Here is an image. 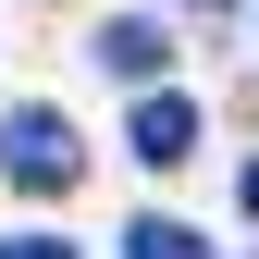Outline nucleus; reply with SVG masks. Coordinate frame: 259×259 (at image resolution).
Returning <instances> with one entry per match:
<instances>
[{
  "label": "nucleus",
  "mask_w": 259,
  "mask_h": 259,
  "mask_svg": "<svg viewBox=\"0 0 259 259\" xmlns=\"http://www.w3.org/2000/svg\"><path fill=\"white\" fill-rule=\"evenodd\" d=\"M123 259H210V247L185 235V222H136V235H123Z\"/></svg>",
  "instance_id": "obj_4"
},
{
  "label": "nucleus",
  "mask_w": 259,
  "mask_h": 259,
  "mask_svg": "<svg viewBox=\"0 0 259 259\" xmlns=\"http://www.w3.org/2000/svg\"><path fill=\"white\" fill-rule=\"evenodd\" d=\"M123 148H136L148 173H173V160L198 148V99H173V87H148V99H136V123H123Z\"/></svg>",
  "instance_id": "obj_2"
},
{
  "label": "nucleus",
  "mask_w": 259,
  "mask_h": 259,
  "mask_svg": "<svg viewBox=\"0 0 259 259\" xmlns=\"http://www.w3.org/2000/svg\"><path fill=\"white\" fill-rule=\"evenodd\" d=\"M185 13H235V0H185Z\"/></svg>",
  "instance_id": "obj_7"
},
{
  "label": "nucleus",
  "mask_w": 259,
  "mask_h": 259,
  "mask_svg": "<svg viewBox=\"0 0 259 259\" xmlns=\"http://www.w3.org/2000/svg\"><path fill=\"white\" fill-rule=\"evenodd\" d=\"M0 259H74L62 235H0Z\"/></svg>",
  "instance_id": "obj_5"
},
{
  "label": "nucleus",
  "mask_w": 259,
  "mask_h": 259,
  "mask_svg": "<svg viewBox=\"0 0 259 259\" xmlns=\"http://www.w3.org/2000/svg\"><path fill=\"white\" fill-rule=\"evenodd\" d=\"M99 62H111V74H136V87H148L160 62H173V37H160L148 13H123V25H99Z\"/></svg>",
  "instance_id": "obj_3"
},
{
  "label": "nucleus",
  "mask_w": 259,
  "mask_h": 259,
  "mask_svg": "<svg viewBox=\"0 0 259 259\" xmlns=\"http://www.w3.org/2000/svg\"><path fill=\"white\" fill-rule=\"evenodd\" d=\"M0 173H13L25 198H62V185L87 173V148H74V123H62V111H37V99H25L13 123H0Z\"/></svg>",
  "instance_id": "obj_1"
},
{
  "label": "nucleus",
  "mask_w": 259,
  "mask_h": 259,
  "mask_svg": "<svg viewBox=\"0 0 259 259\" xmlns=\"http://www.w3.org/2000/svg\"><path fill=\"white\" fill-rule=\"evenodd\" d=\"M235 198H247V222H259V160H247V173H235Z\"/></svg>",
  "instance_id": "obj_6"
}]
</instances>
